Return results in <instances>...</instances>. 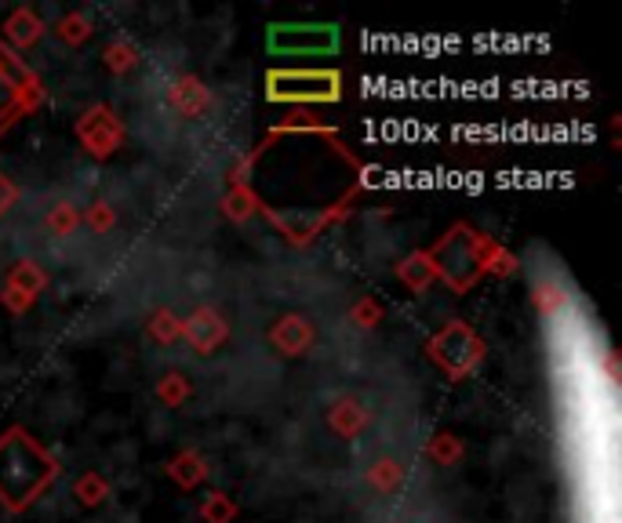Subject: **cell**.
Returning a JSON list of instances; mask_svg holds the SVG:
<instances>
[{
    "label": "cell",
    "mask_w": 622,
    "mask_h": 523,
    "mask_svg": "<svg viewBox=\"0 0 622 523\" xmlns=\"http://www.w3.org/2000/svg\"><path fill=\"white\" fill-rule=\"evenodd\" d=\"M480 269H485V277H513V272L521 269V262L510 247H502L491 236H485V244H480Z\"/></svg>",
    "instance_id": "cell-17"
},
{
    "label": "cell",
    "mask_w": 622,
    "mask_h": 523,
    "mask_svg": "<svg viewBox=\"0 0 622 523\" xmlns=\"http://www.w3.org/2000/svg\"><path fill=\"white\" fill-rule=\"evenodd\" d=\"M73 498L81 501L84 509H98V506H103V501L109 498V479H106V476H98L95 469H87V473L76 476Z\"/></svg>",
    "instance_id": "cell-20"
},
{
    "label": "cell",
    "mask_w": 622,
    "mask_h": 523,
    "mask_svg": "<svg viewBox=\"0 0 622 523\" xmlns=\"http://www.w3.org/2000/svg\"><path fill=\"white\" fill-rule=\"evenodd\" d=\"M182 338L196 349V353H215V349L229 338V324L223 320V313L212 309V305H201V309H193L182 320Z\"/></svg>",
    "instance_id": "cell-9"
},
{
    "label": "cell",
    "mask_w": 622,
    "mask_h": 523,
    "mask_svg": "<svg viewBox=\"0 0 622 523\" xmlns=\"http://www.w3.org/2000/svg\"><path fill=\"white\" fill-rule=\"evenodd\" d=\"M146 335L157 338L160 345H171V342H179V338H182V320L171 309H157V313L149 316Z\"/></svg>",
    "instance_id": "cell-24"
},
{
    "label": "cell",
    "mask_w": 622,
    "mask_h": 523,
    "mask_svg": "<svg viewBox=\"0 0 622 523\" xmlns=\"http://www.w3.org/2000/svg\"><path fill=\"white\" fill-rule=\"evenodd\" d=\"M44 288H48V272H44L33 258H22L11 266L8 280H4V291H0V302H4V309L11 316H22L33 302L40 299Z\"/></svg>",
    "instance_id": "cell-8"
},
{
    "label": "cell",
    "mask_w": 622,
    "mask_h": 523,
    "mask_svg": "<svg viewBox=\"0 0 622 523\" xmlns=\"http://www.w3.org/2000/svg\"><path fill=\"white\" fill-rule=\"evenodd\" d=\"M349 320L357 327H375L382 320V305L375 299H360L354 309H349Z\"/></svg>",
    "instance_id": "cell-29"
},
{
    "label": "cell",
    "mask_w": 622,
    "mask_h": 523,
    "mask_svg": "<svg viewBox=\"0 0 622 523\" xmlns=\"http://www.w3.org/2000/svg\"><path fill=\"white\" fill-rule=\"evenodd\" d=\"M103 62H106V70L109 73H117V76H124L131 73L139 65V48L131 40H113V44H106V51H103Z\"/></svg>",
    "instance_id": "cell-21"
},
{
    "label": "cell",
    "mask_w": 622,
    "mask_h": 523,
    "mask_svg": "<svg viewBox=\"0 0 622 523\" xmlns=\"http://www.w3.org/2000/svg\"><path fill=\"white\" fill-rule=\"evenodd\" d=\"M266 98L284 106H327L343 98V73L338 70H270Z\"/></svg>",
    "instance_id": "cell-3"
},
{
    "label": "cell",
    "mask_w": 622,
    "mask_h": 523,
    "mask_svg": "<svg viewBox=\"0 0 622 523\" xmlns=\"http://www.w3.org/2000/svg\"><path fill=\"white\" fill-rule=\"evenodd\" d=\"M81 222L92 229V233H109V229L117 226V211H113V204L98 200V204H92V207H87V211L81 215Z\"/></svg>",
    "instance_id": "cell-28"
},
{
    "label": "cell",
    "mask_w": 622,
    "mask_h": 523,
    "mask_svg": "<svg viewBox=\"0 0 622 523\" xmlns=\"http://www.w3.org/2000/svg\"><path fill=\"white\" fill-rule=\"evenodd\" d=\"M168 476L175 479L179 487L186 490H193V487H201L204 479H207V462L196 451H179L168 462Z\"/></svg>",
    "instance_id": "cell-16"
},
{
    "label": "cell",
    "mask_w": 622,
    "mask_h": 523,
    "mask_svg": "<svg viewBox=\"0 0 622 523\" xmlns=\"http://www.w3.org/2000/svg\"><path fill=\"white\" fill-rule=\"evenodd\" d=\"M600 367H605V381H608V386H619V360L611 356V353H605V356H600Z\"/></svg>",
    "instance_id": "cell-31"
},
{
    "label": "cell",
    "mask_w": 622,
    "mask_h": 523,
    "mask_svg": "<svg viewBox=\"0 0 622 523\" xmlns=\"http://www.w3.org/2000/svg\"><path fill=\"white\" fill-rule=\"evenodd\" d=\"M40 98H44V87L37 81V73H33L15 51L0 44V135H4L22 113L40 106Z\"/></svg>",
    "instance_id": "cell-5"
},
{
    "label": "cell",
    "mask_w": 622,
    "mask_h": 523,
    "mask_svg": "<svg viewBox=\"0 0 622 523\" xmlns=\"http://www.w3.org/2000/svg\"><path fill=\"white\" fill-rule=\"evenodd\" d=\"M426 454H430L436 465H455L458 458H463V440H458L455 433H433Z\"/></svg>",
    "instance_id": "cell-25"
},
{
    "label": "cell",
    "mask_w": 622,
    "mask_h": 523,
    "mask_svg": "<svg viewBox=\"0 0 622 523\" xmlns=\"http://www.w3.org/2000/svg\"><path fill=\"white\" fill-rule=\"evenodd\" d=\"M531 305L546 320H557V316L572 309V291H567V283L561 277H546L531 288Z\"/></svg>",
    "instance_id": "cell-13"
},
{
    "label": "cell",
    "mask_w": 622,
    "mask_h": 523,
    "mask_svg": "<svg viewBox=\"0 0 622 523\" xmlns=\"http://www.w3.org/2000/svg\"><path fill=\"white\" fill-rule=\"evenodd\" d=\"M223 215L229 218V222H248V218H255L259 215L255 193H251L248 185H240V182H229V190L223 196Z\"/></svg>",
    "instance_id": "cell-18"
},
{
    "label": "cell",
    "mask_w": 622,
    "mask_h": 523,
    "mask_svg": "<svg viewBox=\"0 0 622 523\" xmlns=\"http://www.w3.org/2000/svg\"><path fill=\"white\" fill-rule=\"evenodd\" d=\"M76 226H81V211L73 204H55L48 211V229L55 236H70Z\"/></svg>",
    "instance_id": "cell-27"
},
{
    "label": "cell",
    "mask_w": 622,
    "mask_h": 523,
    "mask_svg": "<svg viewBox=\"0 0 622 523\" xmlns=\"http://www.w3.org/2000/svg\"><path fill=\"white\" fill-rule=\"evenodd\" d=\"M76 138H81V146L92 153V157L106 160V157H113L120 149V142H124V124H120L109 106H92V109H84L81 120H76Z\"/></svg>",
    "instance_id": "cell-7"
},
{
    "label": "cell",
    "mask_w": 622,
    "mask_h": 523,
    "mask_svg": "<svg viewBox=\"0 0 622 523\" xmlns=\"http://www.w3.org/2000/svg\"><path fill=\"white\" fill-rule=\"evenodd\" d=\"M15 200H19V190H15V182H11L4 171H0V215H8L11 207H15Z\"/></svg>",
    "instance_id": "cell-30"
},
{
    "label": "cell",
    "mask_w": 622,
    "mask_h": 523,
    "mask_svg": "<svg viewBox=\"0 0 622 523\" xmlns=\"http://www.w3.org/2000/svg\"><path fill=\"white\" fill-rule=\"evenodd\" d=\"M368 484L371 490H379V495H397L404 487V465L397 458H379V462L368 469Z\"/></svg>",
    "instance_id": "cell-19"
},
{
    "label": "cell",
    "mask_w": 622,
    "mask_h": 523,
    "mask_svg": "<svg viewBox=\"0 0 622 523\" xmlns=\"http://www.w3.org/2000/svg\"><path fill=\"white\" fill-rule=\"evenodd\" d=\"M40 37H44V22L37 19V11L33 8H15L4 19V26H0V44L11 51H26Z\"/></svg>",
    "instance_id": "cell-11"
},
{
    "label": "cell",
    "mask_w": 622,
    "mask_h": 523,
    "mask_svg": "<svg viewBox=\"0 0 622 523\" xmlns=\"http://www.w3.org/2000/svg\"><path fill=\"white\" fill-rule=\"evenodd\" d=\"M55 479H59L55 454L22 425H11L0 436V506L8 512H26Z\"/></svg>",
    "instance_id": "cell-1"
},
{
    "label": "cell",
    "mask_w": 622,
    "mask_h": 523,
    "mask_svg": "<svg viewBox=\"0 0 622 523\" xmlns=\"http://www.w3.org/2000/svg\"><path fill=\"white\" fill-rule=\"evenodd\" d=\"M55 33H59V40L62 44H70V48H76V44H84L87 37L95 33L92 26V19L81 15V11H73V15H62L59 19V26H55Z\"/></svg>",
    "instance_id": "cell-26"
},
{
    "label": "cell",
    "mask_w": 622,
    "mask_h": 523,
    "mask_svg": "<svg viewBox=\"0 0 622 523\" xmlns=\"http://www.w3.org/2000/svg\"><path fill=\"white\" fill-rule=\"evenodd\" d=\"M270 345L277 349L280 356H306L313 349V338H316V331H313V324L306 320V316H299V313H284L277 324L270 327Z\"/></svg>",
    "instance_id": "cell-10"
},
{
    "label": "cell",
    "mask_w": 622,
    "mask_h": 523,
    "mask_svg": "<svg viewBox=\"0 0 622 523\" xmlns=\"http://www.w3.org/2000/svg\"><path fill=\"white\" fill-rule=\"evenodd\" d=\"M190 397H193V386H190V378L179 375V370H168V375L157 381V400L164 408H182Z\"/></svg>",
    "instance_id": "cell-22"
},
{
    "label": "cell",
    "mask_w": 622,
    "mask_h": 523,
    "mask_svg": "<svg viewBox=\"0 0 622 523\" xmlns=\"http://www.w3.org/2000/svg\"><path fill=\"white\" fill-rule=\"evenodd\" d=\"M397 280L404 283V288L408 291H415V294H422L426 288H430V283L436 280V272H433V262H430V255H426V251H415V255H408L397 266Z\"/></svg>",
    "instance_id": "cell-15"
},
{
    "label": "cell",
    "mask_w": 622,
    "mask_h": 523,
    "mask_svg": "<svg viewBox=\"0 0 622 523\" xmlns=\"http://www.w3.org/2000/svg\"><path fill=\"white\" fill-rule=\"evenodd\" d=\"M168 102L179 117H201L207 106H212V92L204 87V81H196V76H179V81L171 84L168 92Z\"/></svg>",
    "instance_id": "cell-12"
},
{
    "label": "cell",
    "mask_w": 622,
    "mask_h": 523,
    "mask_svg": "<svg viewBox=\"0 0 622 523\" xmlns=\"http://www.w3.org/2000/svg\"><path fill=\"white\" fill-rule=\"evenodd\" d=\"M327 425H332V433L343 436V440H357L368 425L364 403L354 400V397H338L332 408H327Z\"/></svg>",
    "instance_id": "cell-14"
},
{
    "label": "cell",
    "mask_w": 622,
    "mask_h": 523,
    "mask_svg": "<svg viewBox=\"0 0 622 523\" xmlns=\"http://www.w3.org/2000/svg\"><path fill=\"white\" fill-rule=\"evenodd\" d=\"M426 353H430V360L444 370L447 378L463 381V378L474 375L477 364L485 360L488 345L466 320H447L441 331L426 342Z\"/></svg>",
    "instance_id": "cell-4"
},
{
    "label": "cell",
    "mask_w": 622,
    "mask_h": 523,
    "mask_svg": "<svg viewBox=\"0 0 622 523\" xmlns=\"http://www.w3.org/2000/svg\"><path fill=\"white\" fill-rule=\"evenodd\" d=\"M201 520L204 523H234L237 520V501L226 495V490H212L201 501Z\"/></svg>",
    "instance_id": "cell-23"
},
{
    "label": "cell",
    "mask_w": 622,
    "mask_h": 523,
    "mask_svg": "<svg viewBox=\"0 0 622 523\" xmlns=\"http://www.w3.org/2000/svg\"><path fill=\"white\" fill-rule=\"evenodd\" d=\"M480 244H485V233H474L466 222H455L426 251L433 262L436 280H444L455 294L474 291L477 280L485 277V269H480Z\"/></svg>",
    "instance_id": "cell-2"
},
{
    "label": "cell",
    "mask_w": 622,
    "mask_h": 523,
    "mask_svg": "<svg viewBox=\"0 0 622 523\" xmlns=\"http://www.w3.org/2000/svg\"><path fill=\"white\" fill-rule=\"evenodd\" d=\"M266 48L270 54H280V59H306V54H335L338 51V26H327V22H280V26H270L266 33Z\"/></svg>",
    "instance_id": "cell-6"
}]
</instances>
